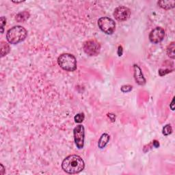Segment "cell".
Returning a JSON list of instances; mask_svg holds the SVG:
<instances>
[{"label":"cell","instance_id":"6da1fadb","mask_svg":"<svg viewBox=\"0 0 175 175\" xmlns=\"http://www.w3.org/2000/svg\"><path fill=\"white\" fill-rule=\"evenodd\" d=\"M62 168L68 174H78L84 169L85 163L82 157L78 155H71L63 160L62 163Z\"/></svg>","mask_w":175,"mask_h":175},{"label":"cell","instance_id":"7a4b0ae2","mask_svg":"<svg viewBox=\"0 0 175 175\" xmlns=\"http://www.w3.org/2000/svg\"><path fill=\"white\" fill-rule=\"evenodd\" d=\"M28 36L26 29L20 25H16L9 29L6 34V39L9 43L17 45L23 41Z\"/></svg>","mask_w":175,"mask_h":175},{"label":"cell","instance_id":"3957f363","mask_svg":"<svg viewBox=\"0 0 175 175\" xmlns=\"http://www.w3.org/2000/svg\"><path fill=\"white\" fill-rule=\"evenodd\" d=\"M58 63L62 69L69 72H73L77 69V60L70 53H62L58 58Z\"/></svg>","mask_w":175,"mask_h":175},{"label":"cell","instance_id":"277c9868","mask_svg":"<svg viewBox=\"0 0 175 175\" xmlns=\"http://www.w3.org/2000/svg\"><path fill=\"white\" fill-rule=\"evenodd\" d=\"M98 25L100 30L108 35L112 34L116 30L115 21L108 17L100 18L98 20Z\"/></svg>","mask_w":175,"mask_h":175},{"label":"cell","instance_id":"5b68a950","mask_svg":"<svg viewBox=\"0 0 175 175\" xmlns=\"http://www.w3.org/2000/svg\"><path fill=\"white\" fill-rule=\"evenodd\" d=\"M83 49L88 56H96L101 51V45L95 40H89L83 43Z\"/></svg>","mask_w":175,"mask_h":175},{"label":"cell","instance_id":"8992f818","mask_svg":"<svg viewBox=\"0 0 175 175\" xmlns=\"http://www.w3.org/2000/svg\"><path fill=\"white\" fill-rule=\"evenodd\" d=\"M74 141L76 147L79 149L83 148L84 139H85V129L82 125H77L73 129Z\"/></svg>","mask_w":175,"mask_h":175},{"label":"cell","instance_id":"52a82bcc","mask_svg":"<svg viewBox=\"0 0 175 175\" xmlns=\"http://www.w3.org/2000/svg\"><path fill=\"white\" fill-rule=\"evenodd\" d=\"M131 11L126 6H118L114 10V17L118 21H125L130 17Z\"/></svg>","mask_w":175,"mask_h":175},{"label":"cell","instance_id":"ba28073f","mask_svg":"<svg viewBox=\"0 0 175 175\" xmlns=\"http://www.w3.org/2000/svg\"><path fill=\"white\" fill-rule=\"evenodd\" d=\"M166 32L163 28L157 27L151 32L149 34V40L154 44H157L164 40Z\"/></svg>","mask_w":175,"mask_h":175},{"label":"cell","instance_id":"9c48e42d","mask_svg":"<svg viewBox=\"0 0 175 175\" xmlns=\"http://www.w3.org/2000/svg\"><path fill=\"white\" fill-rule=\"evenodd\" d=\"M134 77L135 82L138 85L144 86L146 83V79L144 78V75L142 73V71L140 66L137 65V64H134Z\"/></svg>","mask_w":175,"mask_h":175},{"label":"cell","instance_id":"30bf717a","mask_svg":"<svg viewBox=\"0 0 175 175\" xmlns=\"http://www.w3.org/2000/svg\"><path fill=\"white\" fill-rule=\"evenodd\" d=\"M157 4L160 7L165 10H170L174 8L175 6V1H165V0H162V1H159L157 2Z\"/></svg>","mask_w":175,"mask_h":175},{"label":"cell","instance_id":"8fae6325","mask_svg":"<svg viewBox=\"0 0 175 175\" xmlns=\"http://www.w3.org/2000/svg\"><path fill=\"white\" fill-rule=\"evenodd\" d=\"M110 137L108 134H103L101 136V138H99V142H98V147L99 148H103L105 147V146L108 144L109 141Z\"/></svg>","mask_w":175,"mask_h":175},{"label":"cell","instance_id":"7c38bea8","mask_svg":"<svg viewBox=\"0 0 175 175\" xmlns=\"http://www.w3.org/2000/svg\"><path fill=\"white\" fill-rule=\"evenodd\" d=\"M0 51H1V57L3 58L6 56L11 51V48H10L9 45L6 43L5 41H2L0 43Z\"/></svg>","mask_w":175,"mask_h":175},{"label":"cell","instance_id":"4fadbf2b","mask_svg":"<svg viewBox=\"0 0 175 175\" xmlns=\"http://www.w3.org/2000/svg\"><path fill=\"white\" fill-rule=\"evenodd\" d=\"M30 15L28 11H23L17 15V16H16V20L18 22H24L28 20L29 17H30Z\"/></svg>","mask_w":175,"mask_h":175},{"label":"cell","instance_id":"5bb4252c","mask_svg":"<svg viewBox=\"0 0 175 175\" xmlns=\"http://www.w3.org/2000/svg\"><path fill=\"white\" fill-rule=\"evenodd\" d=\"M174 49H175V45H174V42H172V43L168 45L166 49L167 54L172 59H174L175 58V54H174Z\"/></svg>","mask_w":175,"mask_h":175},{"label":"cell","instance_id":"9a60e30c","mask_svg":"<svg viewBox=\"0 0 175 175\" xmlns=\"http://www.w3.org/2000/svg\"><path fill=\"white\" fill-rule=\"evenodd\" d=\"M172 132H173V128H172L170 124H168L166 126H164V127L163 128V131H162V134L165 136H167L171 134Z\"/></svg>","mask_w":175,"mask_h":175},{"label":"cell","instance_id":"2e32d148","mask_svg":"<svg viewBox=\"0 0 175 175\" xmlns=\"http://www.w3.org/2000/svg\"><path fill=\"white\" fill-rule=\"evenodd\" d=\"M84 119H85V115H84L83 113H79V114H77V115L75 116L74 120L75 122L77 123H81L82 122Z\"/></svg>","mask_w":175,"mask_h":175},{"label":"cell","instance_id":"e0dca14e","mask_svg":"<svg viewBox=\"0 0 175 175\" xmlns=\"http://www.w3.org/2000/svg\"><path fill=\"white\" fill-rule=\"evenodd\" d=\"M6 24V19L4 17H2L0 19V25H1V33L3 34L4 31V27Z\"/></svg>","mask_w":175,"mask_h":175},{"label":"cell","instance_id":"ac0fdd59","mask_svg":"<svg viewBox=\"0 0 175 175\" xmlns=\"http://www.w3.org/2000/svg\"><path fill=\"white\" fill-rule=\"evenodd\" d=\"M133 89V86L131 85H124L121 87V91L122 92H131Z\"/></svg>","mask_w":175,"mask_h":175},{"label":"cell","instance_id":"d6986e66","mask_svg":"<svg viewBox=\"0 0 175 175\" xmlns=\"http://www.w3.org/2000/svg\"><path fill=\"white\" fill-rule=\"evenodd\" d=\"M172 71L173 70H169V69H160L159 70V74H160V76H164L165 75L172 72Z\"/></svg>","mask_w":175,"mask_h":175},{"label":"cell","instance_id":"ffe728a7","mask_svg":"<svg viewBox=\"0 0 175 175\" xmlns=\"http://www.w3.org/2000/svg\"><path fill=\"white\" fill-rule=\"evenodd\" d=\"M122 46H119L118 47V56H121L122 55Z\"/></svg>","mask_w":175,"mask_h":175},{"label":"cell","instance_id":"44dd1931","mask_svg":"<svg viewBox=\"0 0 175 175\" xmlns=\"http://www.w3.org/2000/svg\"><path fill=\"white\" fill-rule=\"evenodd\" d=\"M153 144L154 147L155 148H158L159 147H160V143H159V142L157 140H153Z\"/></svg>","mask_w":175,"mask_h":175},{"label":"cell","instance_id":"7402d4cb","mask_svg":"<svg viewBox=\"0 0 175 175\" xmlns=\"http://www.w3.org/2000/svg\"><path fill=\"white\" fill-rule=\"evenodd\" d=\"M0 166H1V171H0V174H1L2 175H3L4 174V172H5V168L4 167V166H3V164H0Z\"/></svg>","mask_w":175,"mask_h":175},{"label":"cell","instance_id":"603a6c76","mask_svg":"<svg viewBox=\"0 0 175 175\" xmlns=\"http://www.w3.org/2000/svg\"><path fill=\"white\" fill-rule=\"evenodd\" d=\"M174 98H173V101H172V102H171V104L170 105V109L173 110H174Z\"/></svg>","mask_w":175,"mask_h":175},{"label":"cell","instance_id":"cb8c5ba5","mask_svg":"<svg viewBox=\"0 0 175 175\" xmlns=\"http://www.w3.org/2000/svg\"><path fill=\"white\" fill-rule=\"evenodd\" d=\"M12 2L16 3V4H19V3H22L23 2H22V1H21V2H15V1H12Z\"/></svg>","mask_w":175,"mask_h":175}]
</instances>
